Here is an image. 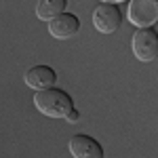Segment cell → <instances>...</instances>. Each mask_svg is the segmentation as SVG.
I'll use <instances>...</instances> for the list:
<instances>
[{
  "label": "cell",
  "mask_w": 158,
  "mask_h": 158,
  "mask_svg": "<svg viewBox=\"0 0 158 158\" xmlns=\"http://www.w3.org/2000/svg\"><path fill=\"white\" fill-rule=\"evenodd\" d=\"M57 80V74L51 65H34L25 72V85L30 89H47V86H53Z\"/></svg>",
  "instance_id": "obj_7"
},
{
  "label": "cell",
  "mask_w": 158,
  "mask_h": 158,
  "mask_svg": "<svg viewBox=\"0 0 158 158\" xmlns=\"http://www.w3.org/2000/svg\"><path fill=\"white\" fill-rule=\"evenodd\" d=\"M65 6H68V0H38L36 15H38V19L49 21V19H53L59 13L65 11Z\"/></svg>",
  "instance_id": "obj_8"
},
{
  "label": "cell",
  "mask_w": 158,
  "mask_h": 158,
  "mask_svg": "<svg viewBox=\"0 0 158 158\" xmlns=\"http://www.w3.org/2000/svg\"><path fill=\"white\" fill-rule=\"evenodd\" d=\"M34 106L40 114H44L49 118H65L70 114V110L74 108V99L57 86H47V89L36 91Z\"/></svg>",
  "instance_id": "obj_1"
},
{
  "label": "cell",
  "mask_w": 158,
  "mask_h": 158,
  "mask_svg": "<svg viewBox=\"0 0 158 158\" xmlns=\"http://www.w3.org/2000/svg\"><path fill=\"white\" fill-rule=\"evenodd\" d=\"M65 120H68V122H76V120H78V112L72 108V110H70V114L65 116Z\"/></svg>",
  "instance_id": "obj_9"
},
{
  "label": "cell",
  "mask_w": 158,
  "mask_h": 158,
  "mask_svg": "<svg viewBox=\"0 0 158 158\" xmlns=\"http://www.w3.org/2000/svg\"><path fill=\"white\" fill-rule=\"evenodd\" d=\"M70 152L76 158H103V148L89 135H74L70 139Z\"/></svg>",
  "instance_id": "obj_6"
},
{
  "label": "cell",
  "mask_w": 158,
  "mask_h": 158,
  "mask_svg": "<svg viewBox=\"0 0 158 158\" xmlns=\"http://www.w3.org/2000/svg\"><path fill=\"white\" fill-rule=\"evenodd\" d=\"M131 47H133V55L139 61H152L156 59L158 55V34L156 30L150 25V27H137V32L133 34L131 40Z\"/></svg>",
  "instance_id": "obj_2"
},
{
  "label": "cell",
  "mask_w": 158,
  "mask_h": 158,
  "mask_svg": "<svg viewBox=\"0 0 158 158\" xmlns=\"http://www.w3.org/2000/svg\"><path fill=\"white\" fill-rule=\"evenodd\" d=\"M127 19L135 27H150L158 19V0H131Z\"/></svg>",
  "instance_id": "obj_3"
},
{
  "label": "cell",
  "mask_w": 158,
  "mask_h": 158,
  "mask_svg": "<svg viewBox=\"0 0 158 158\" xmlns=\"http://www.w3.org/2000/svg\"><path fill=\"white\" fill-rule=\"evenodd\" d=\"M93 25L101 34H114L122 25V11L114 2H101L93 13Z\"/></svg>",
  "instance_id": "obj_4"
},
{
  "label": "cell",
  "mask_w": 158,
  "mask_h": 158,
  "mask_svg": "<svg viewBox=\"0 0 158 158\" xmlns=\"http://www.w3.org/2000/svg\"><path fill=\"white\" fill-rule=\"evenodd\" d=\"M80 30V19L72 13H59L57 17L49 19V32L53 38H72Z\"/></svg>",
  "instance_id": "obj_5"
},
{
  "label": "cell",
  "mask_w": 158,
  "mask_h": 158,
  "mask_svg": "<svg viewBox=\"0 0 158 158\" xmlns=\"http://www.w3.org/2000/svg\"><path fill=\"white\" fill-rule=\"evenodd\" d=\"M101 2H114V4H118V2H124V0H101Z\"/></svg>",
  "instance_id": "obj_10"
}]
</instances>
